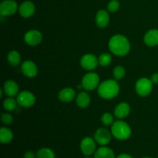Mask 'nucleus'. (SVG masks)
<instances>
[{"label": "nucleus", "mask_w": 158, "mask_h": 158, "mask_svg": "<svg viewBox=\"0 0 158 158\" xmlns=\"http://www.w3.org/2000/svg\"><path fill=\"white\" fill-rule=\"evenodd\" d=\"M144 43L148 46H157L158 45V29H153L148 31L144 35Z\"/></svg>", "instance_id": "16"}, {"label": "nucleus", "mask_w": 158, "mask_h": 158, "mask_svg": "<svg viewBox=\"0 0 158 158\" xmlns=\"http://www.w3.org/2000/svg\"><path fill=\"white\" fill-rule=\"evenodd\" d=\"M109 49L112 53L118 56L128 54L131 49L129 40L123 35H115L109 41Z\"/></svg>", "instance_id": "1"}, {"label": "nucleus", "mask_w": 158, "mask_h": 158, "mask_svg": "<svg viewBox=\"0 0 158 158\" xmlns=\"http://www.w3.org/2000/svg\"><path fill=\"white\" fill-rule=\"evenodd\" d=\"M99 96L105 100H110L118 95L120 92V86L117 81L114 80H108L103 82L98 87Z\"/></svg>", "instance_id": "2"}, {"label": "nucleus", "mask_w": 158, "mask_h": 158, "mask_svg": "<svg viewBox=\"0 0 158 158\" xmlns=\"http://www.w3.org/2000/svg\"><path fill=\"white\" fill-rule=\"evenodd\" d=\"M113 74H114V77L116 80H121V79L125 76L124 68L121 66H117V67L114 68Z\"/></svg>", "instance_id": "26"}, {"label": "nucleus", "mask_w": 158, "mask_h": 158, "mask_svg": "<svg viewBox=\"0 0 158 158\" xmlns=\"http://www.w3.org/2000/svg\"><path fill=\"white\" fill-rule=\"evenodd\" d=\"M84 158H92V157H90L89 156H86V157H85Z\"/></svg>", "instance_id": "33"}, {"label": "nucleus", "mask_w": 158, "mask_h": 158, "mask_svg": "<svg viewBox=\"0 0 158 158\" xmlns=\"http://www.w3.org/2000/svg\"><path fill=\"white\" fill-rule=\"evenodd\" d=\"M151 80L153 84H157L158 83V73H155L153 74L151 77Z\"/></svg>", "instance_id": "31"}, {"label": "nucleus", "mask_w": 158, "mask_h": 158, "mask_svg": "<svg viewBox=\"0 0 158 158\" xmlns=\"http://www.w3.org/2000/svg\"><path fill=\"white\" fill-rule=\"evenodd\" d=\"M100 77L95 73H89L83 77L82 80V86L87 91L94 90L98 86Z\"/></svg>", "instance_id": "5"}, {"label": "nucleus", "mask_w": 158, "mask_h": 158, "mask_svg": "<svg viewBox=\"0 0 158 158\" xmlns=\"http://www.w3.org/2000/svg\"><path fill=\"white\" fill-rule=\"evenodd\" d=\"M101 120L102 123L104 125H106V126H110V125L113 124V123H114V117H113V116L111 115L110 114H109V113H106V114H103V115L102 116Z\"/></svg>", "instance_id": "27"}, {"label": "nucleus", "mask_w": 158, "mask_h": 158, "mask_svg": "<svg viewBox=\"0 0 158 158\" xmlns=\"http://www.w3.org/2000/svg\"><path fill=\"white\" fill-rule=\"evenodd\" d=\"M111 133L117 140H125L131 137V129L127 123L122 120H117L112 124Z\"/></svg>", "instance_id": "3"}, {"label": "nucleus", "mask_w": 158, "mask_h": 158, "mask_svg": "<svg viewBox=\"0 0 158 158\" xmlns=\"http://www.w3.org/2000/svg\"><path fill=\"white\" fill-rule=\"evenodd\" d=\"M99 60L95 55L91 53L85 54L80 60V64L83 69L86 70H93L98 66Z\"/></svg>", "instance_id": "9"}, {"label": "nucleus", "mask_w": 158, "mask_h": 158, "mask_svg": "<svg viewBox=\"0 0 158 158\" xmlns=\"http://www.w3.org/2000/svg\"><path fill=\"white\" fill-rule=\"evenodd\" d=\"M13 139V133L11 130L6 127L0 129V141L2 143H10Z\"/></svg>", "instance_id": "21"}, {"label": "nucleus", "mask_w": 158, "mask_h": 158, "mask_svg": "<svg viewBox=\"0 0 158 158\" xmlns=\"http://www.w3.org/2000/svg\"><path fill=\"white\" fill-rule=\"evenodd\" d=\"M110 22V15L106 11L101 9L97 12L96 15V23L100 28H105L108 26Z\"/></svg>", "instance_id": "14"}, {"label": "nucleus", "mask_w": 158, "mask_h": 158, "mask_svg": "<svg viewBox=\"0 0 158 158\" xmlns=\"http://www.w3.org/2000/svg\"><path fill=\"white\" fill-rule=\"evenodd\" d=\"M131 112V107L127 103H120L116 106L114 110V115L119 119L126 118Z\"/></svg>", "instance_id": "15"}, {"label": "nucleus", "mask_w": 158, "mask_h": 158, "mask_svg": "<svg viewBox=\"0 0 158 158\" xmlns=\"http://www.w3.org/2000/svg\"><path fill=\"white\" fill-rule=\"evenodd\" d=\"M143 158H152V157H143Z\"/></svg>", "instance_id": "34"}, {"label": "nucleus", "mask_w": 158, "mask_h": 158, "mask_svg": "<svg viewBox=\"0 0 158 158\" xmlns=\"http://www.w3.org/2000/svg\"><path fill=\"white\" fill-rule=\"evenodd\" d=\"M24 40L29 46H37L43 40V35L40 31L30 30L25 34Z\"/></svg>", "instance_id": "11"}, {"label": "nucleus", "mask_w": 158, "mask_h": 158, "mask_svg": "<svg viewBox=\"0 0 158 158\" xmlns=\"http://www.w3.org/2000/svg\"><path fill=\"white\" fill-rule=\"evenodd\" d=\"M76 93L72 88H65L59 93V99L63 103H69L74 99Z\"/></svg>", "instance_id": "17"}, {"label": "nucleus", "mask_w": 158, "mask_h": 158, "mask_svg": "<svg viewBox=\"0 0 158 158\" xmlns=\"http://www.w3.org/2000/svg\"><path fill=\"white\" fill-rule=\"evenodd\" d=\"M18 5L14 0H4L0 4V14L2 16H9L16 12Z\"/></svg>", "instance_id": "7"}, {"label": "nucleus", "mask_w": 158, "mask_h": 158, "mask_svg": "<svg viewBox=\"0 0 158 158\" xmlns=\"http://www.w3.org/2000/svg\"><path fill=\"white\" fill-rule=\"evenodd\" d=\"M56 154L52 150L47 148H41L36 153V158H55Z\"/></svg>", "instance_id": "23"}, {"label": "nucleus", "mask_w": 158, "mask_h": 158, "mask_svg": "<svg viewBox=\"0 0 158 158\" xmlns=\"http://www.w3.org/2000/svg\"><path fill=\"white\" fill-rule=\"evenodd\" d=\"M99 64L102 66H108L112 62V57L109 53H103L98 59Z\"/></svg>", "instance_id": "25"}, {"label": "nucleus", "mask_w": 158, "mask_h": 158, "mask_svg": "<svg viewBox=\"0 0 158 158\" xmlns=\"http://www.w3.org/2000/svg\"><path fill=\"white\" fill-rule=\"evenodd\" d=\"M119 8H120V2L117 0H111L107 6L108 11H110V12H117Z\"/></svg>", "instance_id": "28"}, {"label": "nucleus", "mask_w": 158, "mask_h": 158, "mask_svg": "<svg viewBox=\"0 0 158 158\" xmlns=\"http://www.w3.org/2000/svg\"><path fill=\"white\" fill-rule=\"evenodd\" d=\"M17 100H14L12 97H9V98L6 99L3 102V106H4L5 110L8 111H12L16 108L17 106Z\"/></svg>", "instance_id": "24"}, {"label": "nucleus", "mask_w": 158, "mask_h": 158, "mask_svg": "<svg viewBox=\"0 0 158 158\" xmlns=\"http://www.w3.org/2000/svg\"><path fill=\"white\" fill-rule=\"evenodd\" d=\"M95 140L101 146H106L110 142L111 134L106 128H100L95 133Z\"/></svg>", "instance_id": "10"}, {"label": "nucleus", "mask_w": 158, "mask_h": 158, "mask_svg": "<svg viewBox=\"0 0 158 158\" xmlns=\"http://www.w3.org/2000/svg\"><path fill=\"white\" fill-rule=\"evenodd\" d=\"M135 88L139 96L142 97H147L152 91L153 83L149 79L146 77H142L137 81Z\"/></svg>", "instance_id": "4"}, {"label": "nucleus", "mask_w": 158, "mask_h": 158, "mask_svg": "<svg viewBox=\"0 0 158 158\" xmlns=\"http://www.w3.org/2000/svg\"><path fill=\"white\" fill-rule=\"evenodd\" d=\"M19 105L23 107H30L33 106L35 102V97L31 92L28 90L22 91L19 94L16 99Z\"/></svg>", "instance_id": "6"}, {"label": "nucleus", "mask_w": 158, "mask_h": 158, "mask_svg": "<svg viewBox=\"0 0 158 158\" xmlns=\"http://www.w3.org/2000/svg\"><path fill=\"white\" fill-rule=\"evenodd\" d=\"M8 61L10 63V65L13 66H18L21 62V56L20 54L17 51L12 50L9 52L8 54Z\"/></svg>", "instance_id": "22"}, {"label": "nucleus", "mask_w": 158, "mask_h": 158, "mask_svg": "<svg viewBox=\"0 0 158 158\" xmlns=\"http://www.w3.org/2000/svg\"><path fill=\"white\" fill-rule=\"evenodd\" d=\"M116 158H133L132 156H131L130 154H121L120 155L117 156Z\"/></svg>", "instance_id": "32"}, {"label": "nucleus", "mask_w": 158, "mask_h": 158, "mask_svg": "<svg viewBox=\"0 0 158 158\" xmlns=\"http://www.w3.org/2000/svg\"><path fill=\"white\" fill-rule=\"evenodd\" d=\"M94 158H116L112 149L107 147H101L94 153Z\"/></svg>", "instance_id": "19"}, {"label": "nucleus", "mask_w": 158, "mask_h": 158, "mask_svg": "<svg viewBox=\"0 0 158 158\" xmlns=\"http://www.w3.org/2000/svg\"><path fill=\"white\" fill-rule=\"evenodd\" d=\"M1 120L5 124H11L13 122V117L9 114H3L1 117Z\"/></svg>", "instance_id": "29"}, {"label": "nucleus", "mask_w": 158, "mask_h": 158, "mask_svg": "<svg viewBox=\"0 0 158 158\" xmlns=\"http://www.w3.org/2000/svg\"><path fill=\"white\" fill-rule=\"evenodd\" d=\"M90 103V97L86 92H80L77 97V104L80 108H86Z\"/></svg>", "instance_id": "20"}, {"label": "nucleus", "mask_w": 158, "mask_h": 158, "mask_svg": "<svg viewBox=\"0 0 158 158\" xmlns=\"http://www.w3.org/2000/svg\"><path fill=\"white\" fill-rule=\"evenodd\" d=\"M36 157V154H34L32 151H26L24 154V158H35Z\"/></svg>", "instance_id": "30"}, {"label": "nucleus", "mask_w": 158, "mask_h": 158, "mask_svg": "<svg viewBox=\"0 0 158 158\" xmlns=\"http://www.w3.org/2000/svg\"><path fill=\"white\" fill-rule=\"evenodd\" d=\"M4 91L9 97H13L19 93V86L13 80H8L4 84Z\"/></svg>", "instance_id": "18"}, {"label": "nucleus", "mask_w": 158, "mask_h": 158, "mask_svg": "<svg viewBox=\"0 0 158 158\" xmlns=\"http://www.w3.org/2000/svg\"><path fill=\"white\" fill-rule=\"evenodd\" d=\"M35 5L30 1H26L22 3L19 6V13L23 18H29L35 12Z\"/></svg>", "instance_id": "13"}, {"label": "nucleus", "mask_w": 158, "mask_h": 158, "mask_svg": "<svg viewBox=\"0 0 158 158\" xmlns=\"http://www.w3.org/2000/svg\"><path fill=\"white\" fill-rule=\"evenodd\" d=\"M21 69L23 75L29 77V78L35 77L37 75V73H38L36 65L33 62L30 61V60H26V61L23 62L21 66Z\"/></svg>", "instance_id": "12"}, {"label": "nucleus", "mask_w": 158, "mask_h": 158, "mask_svg": "<svg viewBox=\"0 0 158 158\" xmlns=\"http://www.w3.org/2000/svg\"><path fill=\"white\" fill-rule=\"evenodd\" d=\"M80 150L85 156H90L97 151L95 140L91 137H85L80 143Z\"/></svg>", "instance_id": "8"}]
</instances>
